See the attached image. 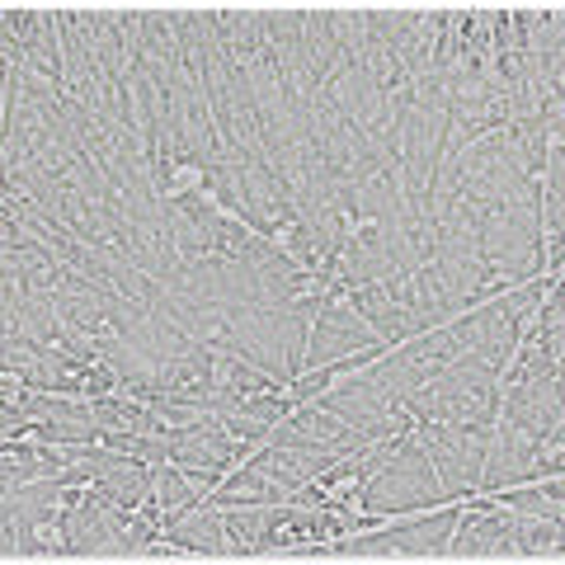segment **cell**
I'll list each match as a JSON object with an SVG mask.
<instances>
[{"label":"cell","instance_id":"6da1fadb","mask_svg":"<svg viewBox=\"0 0 565 565\" xmlns=\"http://www.w3.org/2000/svg\"><path fill=\"white\" fill-rule=\"evenodd\" d=\"M326 29L349 62H363V52L373 47V10H326Z\"/></svg>","mask_w":565,"mask_h":565},{"label":"cell","instance_id":"7a4b0ae2","mask_svg":"<svg viewBox=\"0 0 565 565\" xmlns=\"http://www.w3.org/2000/svg\"><path fill=\"white\" fill-rule=\"evenodd\" d=\"M514 533H519V556H552V561L561 556V523L556 519L519 509Z\"/></svg>","mask_w":565,"mask_h":565},{"label":"cell","instance_id":"3957f363","mask_svg":"<svg viewBox=\"0 0 565 565\" xmlns=\"http://www.w3.org/2000/svg\"><path fill=\"white\" fill-rule=\"evenodd\" d=\"M207 184V166L203 161H193V156H184V161H174V170L166 174V189H161V199L166 203H184L193 199Z\"/></svg>","mask_w":565,"mask_h":565}]
</instances>
